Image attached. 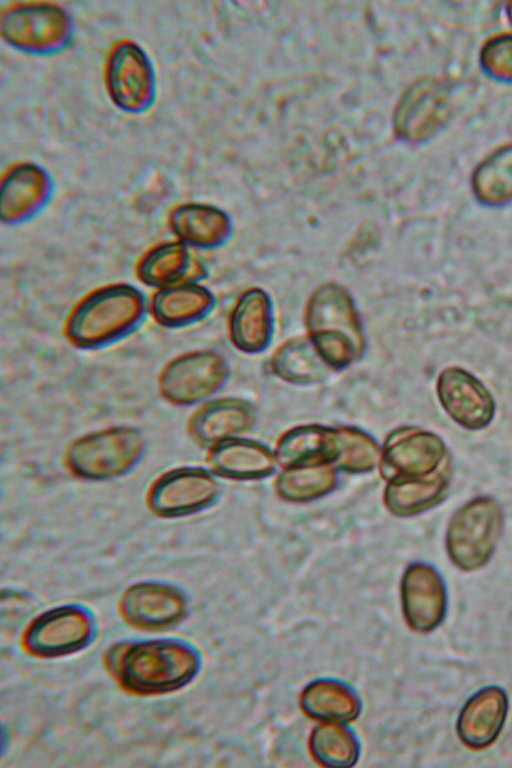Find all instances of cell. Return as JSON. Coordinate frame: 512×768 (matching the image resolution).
I'll return each instance as SVG.
<instances>
[{
  "mask_svg": "<svg viewBox=\"0 0 512 768\" xmlns=\"http://www.w3.org/2000/svg\"><path fill=\"white\" fill-rule=\"evenodd\" d=\"M144 312L143 295L135 287L108 285L77 304L67 320L66 335L79 348L102 347L136 328Z\"/></svg>",
  "mask_w": 512,
  "mask_h": 768,
  "instance_id": "1",
  "label": "cell"
},
{
  "mask_svg": "<svg viewBox=\"0 0 512 768\" xmlns=\"http://www.w3.org/2000/svg\"><path fill=\"white\" fill-rule=\"evenodd\" d=\"M121 684L138 694H160L185 686L196 675L199 659L176 641L139 642L123 649L114 661Z\"/></svg>",
  "mask_w": 512,
  "mask_h": 768,
  "instance_id": "2",
  "label": "cell"
},
{
  "mask_svg": "<svg viewBox=\"0 0 512 768\" xmlns=\"http://www.w3.org/2000/svg\"><path fill=\"white\" fill-rule=\"evenodd\" d=\"M143 452L140 432L131 427H113L74 441L67 453V465L80 478L108 480L128 473Z\"/></svg>",
  "mask_w": 512,
  "mask_h": 768,
  "instance_id": "3",
  "label": "cell"
},
{
  "mask_svg": "<svg viewBox=\"0 0 512 768\" xmlns=\"http://www.w3.org/2000/svg\"><path fill=\"white\" fill-rule=\"evenodd\" d=\"M448 84L434 77L416 81L401 96L394 115L396 134L409 142L431 137L448 115Z\"/></svg>",
  "mask_w": 512,
  "mask_h": 768,
  "instance_id": "4",
  "label": "cell"
},
{
  "mask_svg": "<svg viewBox=\"0 0 512 768\" xmlns=\"http://www.w3.org/2000/svg\"><path fill=\"white\" fill-rule=\"evenodd\" d=\"M92 620L79 607L50 610L36 618L26 630L25 648L33 655L55 657L83 648L92 635Z\"/></svg>",
  "mask_w": 512,
  "mask_h": 768,
  "instance_id": "5",
  "label": "cell"
},
{
  "mask_svg": "<svg viewBox=\"0 0 512 768\" xmlns=\"http://www.w3.org/2000/svg\"><path fill=\"white\" fill-rule=\"evenodd\" d=\"M215 483L198 468H179L162 475L148 494L150 509L161 517L188 516L212 500Z\"/></svg>",
  "mask_w": 512,
  "mask_h": 768,
  "instance_id": "6",
  "label": "cell"
},
{
  "mask_svg": "<svg viewBox=\"0 0 512 768\" xmlns=\"http://www.w3.org/2000/svg\"><path fill=\"white\" fill-rule=\"evenodd\" d=\"M401 598L407 624L416 632L427 633L444 620L447 596L438 572L425 564H415L405 573Z\"/></svg>",
  "mask_w": 512,
  "mask_h": 768,
  "instance_id": "7",
  "label": "cell"
},
{
  "mask_svg": "<svg viewBox=\"0 0 512 768\" xmlns=\"http://www.w3.org/2000/svg\"><path fill=\"white\" fill-rule=\"evenodd\" d=\"M222 368L217 357L207 352L183 354L172 360L160 376V391L170 402L193 404L218 385Z\"/></svg>",
  "mask_w": 512,
  "mask_h": 768,
  "instance_id": "8",
  "label": "cell"
},
{
  "mask_svg": "<svg viewBox=\"0 0 512 768\" xmlns=\"http://www.w3.org/2000/svg\"><path fill=\"white\" fill-rule=\"evenodd\" d=\"M508 698L500 687H485L473 694L462 707L457 719L461 742L475 750L492 745L505 724Z\"/></svg>",
  "mask_w": 512,
  "mask_h": 768,
  "instance_id": "9",
  "label": "cell"
},
{
  "mask_svg": "<svg viewBox=\"0 0 512 768\" xmlns=\"http://www.w3.org/2000/svg\"><path fill=\"white\" fill-rule=\"evenodd\" d=\"M121 611L126 620L136 626L160 628L181 619L185 601L182 594L170 586L143 583L125 592Z\"/></svg>",
  "mask_w": 512,
  "mask_h": 768,
  "instance_id": "10",
  "label": "cell"
},
{
  "mask_svg": "<svg viewBox=\"0 0 512 768\" xmlns=\"http://www.w3.org/2000/svg\"><path fill=\"white\" fill-rule=\"evenodd\" d=\"M438 391L445 409L464 423L484 424L492 417L494 405L490 394L463 369H445L439 377Z\"/></svg>",
  "mask_w": 512,
  "mask_h": 768,
  "instance_id": "11",
  "label": "cell"
},
{
  "mask_svg": "<svg viewBox=\"0 0 512 768\" xmlns=\"http://www.w3.org/2000/svg\"><path fill=\"white\" fill-rule=\"evenodd\" d=\"M107 79L111 96L119 105L136 108L145 104L151 88V73L138 47L124 44L113 52Z\"/></svg>",
  "mask_w": 512,
  "mask_h": 768,
  "instance_id": "12",
  "label": "cell"
},
{
  "mask_svg": "<svg viewBox=\"0 0 512 768\" xmlns=\"http://www.w3.org/2000/svg\"><path fill=\"white\" fill-rule=\"evenodd\" d=\"M211 306L209 292L194 282H184L160 288L151 302L155 320L167 327L193 323L207 313Z\"/></svg>",
  "mask_w": 512,
  "mask_h": 768,
  "instance_id": "13",
  "label": "cell"
},
{
  "mask_svg": "<svg viewBox=\"0 0 512 768\" xmlns=\"http://www.w3.org/2000/svg\"><path fill=\"white\" fill-rule=\"evenodd\" d=\"M64 14L51 7H25L12 11L7 24H3L7 37L15 44L30 47H49L65 36Z\"/></svg>",
  "mask_w": 512,
  "mask_h": 768,
  "instance_id": "14",
  "label": "cell"
},
{
  "mask_svg": "<svg viewBox=\"0 0 512 768\" xmlns=\"http://www.w3.org/2000/svg\"><path fill=\"white\" fill-rule=\"evenodd\" d=\"M498 536L499 526L495 520L457 521L447 537L448 553L459 568L477 569L493 554Z\"/></svg>",
  "mask_w": 512,
  "mask_h": 768,
  "instance_id": "15",
  "label": "cell"
},
{
  "mask_svg": "<svg viewBox=\"0 0 512 768\" xmlns=\"http://www.w3.org/2000/svg\"><path fill=\"white\" fill-rule=\"evenodd\" d=\"M300 702L308 716L324 722H350L361 711L356 693L336 680L323 679L310 683L303 690Z\"/></svg>",
  "mask_w": 512,
  "mask_h": 768,
  "instance_id": "16",
  "label": "cell"
},
{
  "mask_svg": "<svg viewBox=\"0 0 512 768\" xmlns=\"http://www.w3.org/2000/svg\"><path fill=\"white\" fill-rule=\"evenodd\" d=\"M188 245L178 241L161 243L140 260L137 273L141 281L158 289L193 282L195 272Z\"/></svg>",
  "mask_w": 512,
  "mask_h": 768,
  "instance_id": "17",
  "label": "cell"
},
{
  "mask_svg": "<svg viewBox=\"0 0 512 768\" xmlns=\"http://www.w3.org/2000/svg\"><path fill=\"white\" fill-rule=\"evenodd\" d=\"M170 225L186 245L210 246L223 239L228 229L225 215L212 207L186 204L173 211Z\"/></svg>",
  "mask_w": 512,
  "mask_h": 768,
  "instance_id": "18",
  "label": "cell"
},
{
  "mask_svg": "<svg viewBox=\"0 0 512 768\" xmlns=\"http://www.w3.org/2000/svg\"><path fill=\"white\" fill-rule=\"evenodd\" d=\"M46 192V178L39 169L17 168L2 185V218L16 221L27 217L41 205Z\"/></svg>",
  "mask_w": 512,
  "mask_h": 768,
  "instance_id": "19",
  "label": "cell"
},
{
  "mask_svg": "<svg viewBox=\"0 0 512 768\" xmlns=\"http://www.w3.org/2000/svg\"><path fill=\"white\" fill-rule=\"evenodd\" d=\"M472 189L476 198L487 205L512 200V143L492 152L476 167Z\"/></svg>",
  "mask_w": 512,
  "mask_h": 768,
  "instance_id": "20",
  "label": "cell"
},
{
  "mask_svg": "<svg viewBox=\"0 0 512 768\" xmlns=\"http://www.w3.org/2000/svg\"><path fill=\"white\" fill-rule=\"evenodd\" d=\"M309 748L314 759L325 767L353 766L359 755L356 737L342 723L317 726L311 733Z\"/></svg>",
  "mask_w": 512,
  "mask_h": 768,
  "instance_id": "21",
  "label": "cell"
},
{
  "mask_svg": "<svg viewBox=\"0 0 512 768\" xmlns=\"http://www.w3.org/2000/svg\"><path fill=\"white\" fill-rule=\"evenodd\" d=\"M480 64L492 77L512 81V35H498L488 40L481 49Z\"/></svg>",
  "mask_w": 512,
  "mask_h": 768,
  "instance_id": "22",
  "label": "cell"
},
{
  "mask_svg": "<svg viewBox=\"0 0 512 768\" xmlns=\"http://www.w3.org/2000/svg\"><path fill=\"white\" fill-rule=\"evenodd\" d=\"M507 15H508V19H509V21H510V23L512 25V3L509 4V6L507 7Z\"/></svg>",
  "mask_w": 512,
  "mask_h": 768,
  "instance_id": "23",
  "label": "cell"
}]
</instances>
